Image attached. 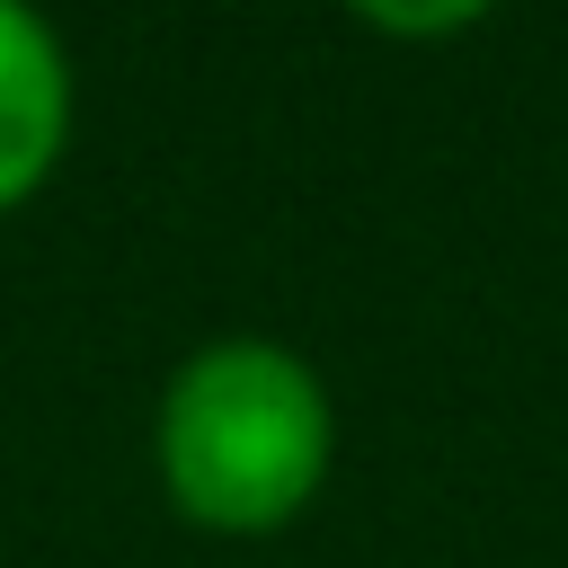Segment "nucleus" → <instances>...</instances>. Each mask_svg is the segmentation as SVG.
Wrapping results in <instances>:
<instances>
[{"mask_svg":"<svg viewBox=\"0 0 568 568\" xmlns=\"http://www.w3.org/2000/svg\"><path fill=\"white\" fill-rule=\"evenodd\" d=\"M364 27L373 36H470L479 9L470 0H444V9H364Z\"/></svg>","mask_w":568,"mask_h":568,"instance_id":"nucleus-3","label":"nucleus"},{"mask_svg":"<svg viewBox=\"0 0 568 568\" xmlns=\"http://www.w3.org/2000/svg\"><path fill=\"white\" fill-rule=\"evenodd\" d=\"M337 470V399L320 364L266 328L186 346L151 399V479L178 524L266 541L320 506Z\"/></svg>","mask_w":568,"mask_h":568,"instance_id":"nucleus-1","label":"nucleus"},{"mask_svg":"<svg viewBox=\"0 0 568 568\" xmlns=\"http://www.w3.org/2000/svg\"><path fill=\"white\" fill-rule=\"evenodd\" d=\"M71 124H80V71L62 27L0 0V222L53 186Z\"/></svg>","mask_w":568,"mask_h":568,"instance_id":"nucleus-2","label":"nucleus"}]
</instances>
